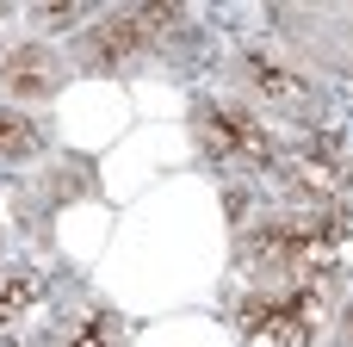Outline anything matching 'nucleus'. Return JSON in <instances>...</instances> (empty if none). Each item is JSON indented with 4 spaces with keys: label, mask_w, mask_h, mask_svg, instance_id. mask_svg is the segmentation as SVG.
<instances>
[{
    "label": "nucleus",
    "mask_w": 353,
    "mask_h": 347,
    "mask_svg": "<svg viewBox=\"0 0 353 347\" xmlns=\"http://www.w3.org/2000/svg\"><path fill=\"white\" fill-rule=\"evenodd\" d=\"M347 236V211L341 205H298V211H267L254 224H242L236 236V267L254 286H292V279H316L335 273V242Z\"/></svg>",
    "instance_id": "1"
},
{
    "label": "nucleus",
    "mask_w": 353,
    "mask_h": 347,
    "mask_svg": "<svg viewBox=\"0 0 353 347\" xmlns=\"http://www.w3.org/2000/svg\"><path fill=\"white\" fill-rule=\"evenodd\" d=\"M230 81H236V99L242 106H261L273 118H292V124H310L329 112V87L316 68H304L285 43L273 37H248L230 50Z\"/></svg>",
    "instance_id": "2"
},
{
    "label": "nucleus",
    "mask_w": 353,
    "mask_h": 347,
    "mask_svg": "<svg viewBox=\"0 0 353 347\" xmlns=\"http://www.w3.org/2000/svg\"><path fill=\"white\" fill-rule=\"evenodd\" d=\"M335 279L341 273H316V279H292V286H248L230 304V317H236L242 341L254 347H310L329 323Z\"/></svg>",
    "instance_id": "3"
},
{
    "label": "nucleus",
    "mask_w": 353,
    "mask_h": 347,
    "mask_svg": "<svg viewBox=\"0 0 353 347\" xmlns=\"http://www.w3.org/2000/svg\"><path fill=\"white\" fill-rule=\"evenodd\" d=\"M192 143H199L211 161L236 168V174H267V168H279L273 130H267L261 112L242 106L236 93H199V99H192Z\"/></svg>",
    "instance_id": "4"
},
{
    "label": "nucleus",
    "mask_w": 353,
    "mask_h": 347,
    "mask_svg": "<svg viewBox=\"0 0 353 347\" xmlns=\"http://www.w3.org/2000/svg\"><path fill=\"white\" fill-rule=\"evenodd\" d=\"M267 25L279 31L273 43L304 56V68L353 81V6H273Z\"/></svg>",
    "instance_id": "5"
},
{
    "label": "nucleus",
    "mask_w": 353,
    "mask_h": 347,
    "mask_svg": "<svg viewBox=\"0 0 353 347\" xmlns=\"http://www.w3.org/2000/svg\"><path fill=\"white\" fill-rule=\"evenodd\" d=\"M149 62V31L137 25V12H99L74 31V68L99 75V81H124Z\"/></svg>",
    "instance_id": "6"
},
{
    "label": "nucleus",
    "mask_w": 353,
    "mask_h": 347,
    "mask_svg": "<svg viewBox=\"0 0 353 347\" xmlns=\"http://www.w3.org/2000/svg\"><path fill=\"white\" fill-rule=\"evenodd\" d=\"M68 87V56H56L43 37H12L0 43V93L25 106H50Z\"/></svg>",
    "instance_id": "7"
},
{
    "label": "nucleus",
    "mask_w": 353,
    "mask_h": 347,
    "mask_svg": "<svg viewBox=\"0 0 353 347\" xmlns=\"http://www.w3.org/2000/svg\"><path fill=\"white\" fill-rule=\"evenodd\" d=\"M43 347H130V323L112 304H74L68 317H56Z\"/></svg>",
    "instance_id": "8"
},
{
    "label": "nucleus",
    "mask_w": 353,
    "mask_h": 347,
    "mask_svg": "<svg viewBox=\"0 0 353 347\" xmlns=\"http://www.w3.org/2000/svg\"><path fill=\"white\" fill-rule=\"evenodd\" d=\"M37 205H68V199H99V168L87 161V155H62L37 186Z\"/></svg>",
    "instance_id": "9"
},
{
    "label": "nucleus",
    "mask_w": 353,
    "mask_h": 347,
    "mask_svg": "<svg viewBox=\"0 0 353 347\" xmlns=\"http://www.w3.org/2000/svg\"><path fill=\"white\" fill-rule=\"evenodd\" d=\"M130 12L149 31V50H192V12L180 6H130Z\"/></svg>",
    "instance_id": "10"
},
{
    "label": "nucleus",
    "mask_w": 353,
    "mask_h": 347,
    "mask_svg": "<svg viewBox=\"0 0 353 347\" xmlns=\"http://www.w3.org/2000/svg\"><path fill=\"white\" fill-rule=\"evenodd\" d=\"M37 298H43V273L37 267H0V329H12Z\"/></svg>",
    "instance_id": "11"
},
{
    "label": "nucleus",
    "mask_w": 353,
    "mask_h": 347,
    "mask_svg": "<svg viewBox=\"0 0 353 347\" xmlns=\"http://www.w3.org/2000/svg\"><path fill=\"white\" fill-rule=\"evenodd\" d=\"M43 143H50V130H43L37 118H25V112L0 106V161H31Z\"/></svg>",
    "instance_id": "12"
},
{
    "label": "nucleus",
    "mask_w": 353,
    "mask_h": 347,
    "mask_svg": "<svg viewBox=\"0 0 353 347\" xmlns=\"http://www.w3.org/2000/svg\"><path fill=\"white\" fill-rule=\"evenodd\" d=\"M31 25L56 31V25H87V6H31Z\"/></svg>",
    "instance_id": "13"
},
{
    "label": "nucleus",
    "mask_w": 353,
    "mask_h": 347,
    "mask_svg": "<svg viewBox=\"0 0 353 347\" xmlns=\"http://www.w3.org/2000/svg\"><path fill=\"white\" fill-rule=\"evenodd\" d=\"M335 347H353V298L341 304V317H335Z\"/></svg>",
    "instance_id": "14"
},
{
    "label": "nucleus",
    "mask_w": 353,
    "mask_h": 347,
    "mask_svg": "<svg viewBox=\"0 0 353 347\" xmlns=\"http://www.w3.org/2000/svg\"><path fill=\"white\" fill-rule=\"evenodd\" d=\"M341 180H347V186H353V161H347V174H341Z\"/></svg>",
    "instance_id": "15"
},
{
    "label": "nucleus",
    "mask_w": 353,
    "mask_h": 347,
    "mask_svg": "<svg viewBox=\"0 0 353 347\" xmlns=\"http://www.w3.org/2000/svg\"><path fill=\"white\" fill-rule=\"evenodd\" d=\"M0 19H6V6H0Z\"/></svg>",
    "instance_id": "16"
}]
</instances>
